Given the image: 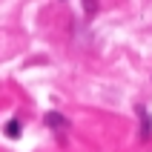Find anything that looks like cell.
Masks as SVG:
<instances>
[{"instance_id":"1","label":"cell","mask_w":152,"mask_h":152,"mask_svg":"<svg viewBox=\"0 0 152 152\" xmlns=\"http://www.w3.org/2000/svg\"><path fill=\"white\" fill-rule=\"evenodd\" d=\"M138 115H141V138L146 141V138L152 135V115L144 109V106H138Z\"/></svg>"},{"instance_id":"2","label":"cell","mask_w":152,"mask_h":152,"mask_svg":"<svg viewBox=\"0 0 152 152\" xmlns=\"http://www.w3.org/2000/svg\"><path fill=\"white\" fill-rule=\"evenodd\" d=\"M46 124H49L52 129H58V132L69 126V124H66V118H63V115H58V112H49V115H46Z\"/></svg>"},{"instance_id":"3","label":"cell","mask_w":152,"mask_h":152,"mask_svg":"<svg viewBox=\"0 0 152 152\" xmlns=\"http://www.w3.org/2000/svg\"><path fill=\"white\" fill-rule=\"evenodd\" d=\"M6 135L9 138H17V135H20V124H17V121H9V124H6Z\"/></svg>"},{"instance_id":"4","label":"cell","mask_w":152,"mask_h":152,"mask_svg":"<svg viewBox=\"0 0 152 152\" xmlns=\"http://www.w3.org/2000/svg\"><path fill=\"white\" fill-rule=\"evenodd\" d=\"M83 6L89 9V12H95V0H83Z\"/></svg>"}]
</instances>
